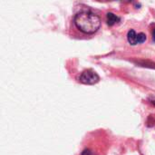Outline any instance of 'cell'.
I'll use <instances>...</instances> for the list:
<instances>
[{
  "mask_svg": "<svg viewBox=\"0 0 155 155\" xmlns=\"http://www.w3.org/2000/svg\"><path fill=\"white\" fill-rule=\"evenodd\" d=\"M106 20H107V24L112 26V25L117 24L120 21V18L113 13H108L106 15Z\"/></svg>",
  "mask_w": 155,
  "mask_h": 155,
  "instance_id": "4",
  "label": "cell"
},
{
  "mask_svg": "<svg viewBox=\"0 0 155 155\" xmlns=\"http://www.w3.org/2000/svg\"><path fill=\"white\" fill-rule=\"evenodd\" d=\"M75 26L84 34H94L100 28V17L90 11H82L74 16Z\"/></svg>",
  "mask_w": 155,
  "mask_h": 155,
  "instance_id": "1",
  "label": "cell"
},
{
  "mask_svg": "<svg viewBox=\"0 0 155 155\" xmlns=\"http://www.w3.org/2000/svg\"><path fill=\"white\" fill-rule=\"evenodd\" d=\"M127 39H128V42L132 45H135L137 44H142V43L145 42L146 35L143 33L136 34V32L134 30H130L127 35Z\"/></svg>",
  "mask_w": 155,
  "mask_h": 155,
  "instance_id": "3",
  "label": "cell"
},
{
  "mask_svg": "<svg viewBox=\"0 0 155 155\" xmlns=\"http://www.w3.org/2000/svg\"><path fill=\"white\" fill-rule=\"evenodd\" d=\"M99 80H100L99 75L91 69L84 70L79 77V81L84 84H94L98 83Z\"/></svg>",
  "mask_w": 155,
  "mask_h": 155,
  "instance_id": "2",
  "label": "cell"
},
{
  "mask_svg": "<svg viewBox=\"0 0 155 155\" xmlns=\"http://www.w3.org/2000/svg\"><path fill=\"white\" fill-rule=\"evenodd\" d=\"M153 40L155 41V29L153 30Z\"/></svg>",
  "mask_w": 155,
  "mask_h": 155,
  "instance_id": "5",
  "label": "cell"
}]
</instances>
